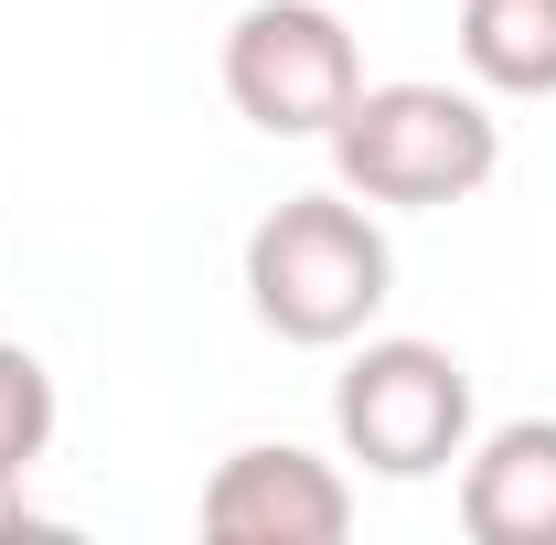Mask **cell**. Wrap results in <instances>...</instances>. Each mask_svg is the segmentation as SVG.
Instances as JSON below:
<instances>
[{
  "mask_svg": "<svg viewBox=\"0 0 556 545\" xmlns=\"http://www.w3.org/2000/svg\"><path fill=\"white\" fill-rule=\"evenodd\" d=\"M396 289V246L364 193H289V204L247 236V300L278 342H364V321Z\"/></svg>",
  "mask_w": 556,
  "mask_h": 545,
  "instance_id": "6da1fadb",
  "label": "cell"
},
{
  "mask_svg": "<svg viewBox=\"0 0 556 545\" xmlns=\"http://www.w3.org/2000/svg\"><path fill=\"white\" fill-rule=\"evenodd\" d=\"M332 172H343V193L396 204V214L471 204L492 172H503V118H492L471 86L396 75V86H364L343 118H332Z\"/></svg>",
  "mask_w": 556,
  "mask_h": 545,
  "instance_id": "7a4b0ae2",
  "label": "cell"
},
{
  "mask_svg": "<svg viewBox=\"0 0 556 545\" xmlns=\"http://www.w3.org/2000/svg\"><path fill=\"white\" fill-rule=\"evenodd\" d=\"M332 428L343 460H364L375 481H428L471 449V364L439 342H364L332 385Z\"/></svg>",
  "mask_w": 556,
  "mask_h": 545,
  "instance_id": "3957f363",
  "label": "cell"
},
{
  "mask_svg": "<svg viewBox=\"0 0 556 545\" xmlns=\"http://www.w3.org/2000/svg\"><path fill=\"white\" fill-rule=\"evenodd\" d=\"M225 97L268 139H332V118L364 97L353 22L332 0H247L225 33Z\"/></svg>",
  "mask_w": 556,
  "mask_h": 545,
  "instance_id": "277c9868",
  "label": "cell"
},
{
  "mask_svg": "<svg viewBox=\"0 0 556 545\" xmlns=\"http://www.w3.org/2000/svg\"><path fill=\"white\" fill-rule=\"evenodd\" d=\"M193 524L214 545H343L353 535V481L321 460V449H289V439H257L236 460H214Z\"/></svg>",
  "mask_w": 556,
  "mask_h": 545,
  "instance_id": "5b68a950",
  "label": "cell"
},
{
  "mask_svg": "<svg viewBox=\"0 0 556 545\" xmlns=\"http://www.w3.org/2000/svg\"><path fill=\"white\" fill-rule=\"evenodd\" d=\"M460 535L471 545H556V417H503L460 449Z\"/></svg>",
  "mask_w": 556,
  "mask_h": 545,
  "instance_id": "8992f818",
  "label": "cell"
},
{
  "mask_svg": "<svg viewBox=\"0 0 556 545\" xmlns=\"http://www.w3.org/2000/svg\"><path fill=\"white\" fill-rule=\"evenodd\" d=\"M460 65L492 97H556V0H460Z\"/></svg>",
  "mask_w": 556,
  "mask_h": 545,
  "instance_id": "52a82bcc",
  "label": "cell"
},
{
  "mask_svg": "<svg viewBox=\"0 0 556 545\" xmlns=\"http://www.w3.org/2000/svg\"><path fill=\"white\" fill-rule=\"evenodd\" d=\"M43 449H54V375L22 342H0V471H33Z\"/></svg>",
  "mask_w": 556,
  "mask_h": 545,
  "instance_id": "ba28073f",
  "label": "cell"
},
{
  "mask_svg": "<svg viewBox=\"0 0 556 545\" xmlns=\"http://www.w3.org/2000/svg\"><path fill=\"white\" fill-rule=\"evenodd\" d=\"M0 535H43V514H33V492H22V471H0Z\"/></svg>",
  "mask_w": 556,
  "mask_h": 545,
  "instance_id": "9c48e42d",
  "label": "cell"
}]
</instances>
